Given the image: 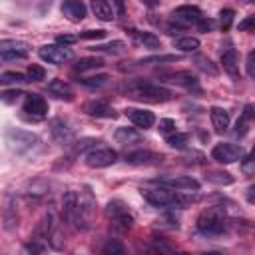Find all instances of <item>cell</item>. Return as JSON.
<instances>
[{
  "mask_svg": "<svg viewBox=\"0 0 255 255\" xmlns=\"http://www.w3.org/2000/svg\"><path fill=\"white\" fill-rule=\"evenodd\" d=\"M187 143H189V135H187V133L175 131V133L167 135V145L173 147V149H185Z\"/></svg>",
  "mask_w": 255,
  "mask_h": 255,
  "instance_id": "obj_35",
  "label": "cell"
},
{
  "mask_svg": "<svg viewBox=\"0 0 255 255\" xmlns=\"http://www.w3.org/2000/svg\"><path fill=\"white\" fill-rule=\"evenodd\" d=\"M104 68V60L102 58H96V56H90V58H80L76 64H74V70L76 72H92V70H100Z\"/></svg>",
  "mask_w": 255,
  "mask_h": 255,
  "instance_id": "obj_27",
  "label": "cell"
},
{
  "mask_svg": "<svg viewBox=\"0 0 255 255\" xmlns=\"http://www.w3.org/2000/svg\"><path fill=\"white\" fill-rule=\"evenodd\" d=\"M106 213H108L110 219H118V217L129 213V211H128V205H126L122 199H112V201L106 205Z\"/></svg>",
  "mask_w": 255,
  "mask_h": 255,
  "instance_id": "obj_30",
  "label": "cell"
},
{
  "mask_svg": "<svg viewBox=\"0 0 255 255\" xmlns=\"http://www.w3.org/2000/svg\"><path fill=\"white\" fill-rule=\"evenodd\" d=\"M86 114L94 116V118H114L116 112L108 102H90L86 106Z\"/></svg>",
  "mask_w": 255,
  "mask_h": 255,
  "instance_id": "obj_26",
  "label": "cell"
},
{
  "mask_svg": "<svg viewBox=\"0 0 255 255\" xmlns=\"http://www.w3.org/2000/svg\"><path fill=\"white\" fill-rule=\"evenodd\" d=\"M48 221H50V227H48V245L54 249V251H62L64 249V233L60 229V223L56 219V213L54 211H48Z\"/></svg>",
  "mask_w": 255,
  "mask_h": 255,
  "instance_id": "obj_12",
  "label": "cell"
},
{
  "mask_svg": "<svg viewBox=\"0 0 255 255\" xmlns=\"http://www.w3.org/2000/svg\"><path fill=\"white\" fill-rule=\"evenodd\" d=\"M126 116H128V120H129L133 126H137V128H141V129H147V128H151V126L155 124V116H153V112H149V110L128 108V110H126Z\"/></svg>",
  "mask_w": 255,
  "mask_h": 255,
  "instance_id": "obj_13",
  "label": "cell"
},
{
  "mask_svg": "<svg viewBox=\"0 0 255 255\" xmlns=\"http://www.w3.org/2000/svg\"><path fill=\"white\" fill-rule=\"evenodd\" d=\"M171 18L177 26L185 28V26H191V24H199V20L203 18L201 16V10L197 6H191V4H183V6H177L173 12H171Z\"/></svg>",
  "mask_w": 255,
  "mask_h": 255,
  "instance_id": "obj_8",
  "label": "cell"
},
{
  "mask_svg": "<svg viewBox=\"0 0 255 255\" xmlns=\"http://www.w3.org/2000/svg\"><path fill=\"white\" fill-rule=\"evenodd\" d=\"M221 66L225 74H229L233 80H239V54L235 48H227L221 54Z\"/></svg>",
  "mask_w": 255,
  "mask_h": 255,
  "instance_id": "obj_15",
  "label": "cell"
},
{
  "mask_svg": "<svg viewBox=\"0 0 255 255\" xmlns=\"http://www.w3.org/2000/svg\"><path fill=\"white\" fill-rule=\"evenodd\" d=\"M219 16H221V26H223V30H227V28L231 26V22H233V16H235V12H233L231 8H221Z\"/></svg>",
  "mask_w": 255,
  "mask_h": 255,
  "instance_id": "obj_46",
  "label": "cell"
},
{
  "mask_svg": "<svg viewBox=\"0 0 255 255\" xmlns=\"http://www.w3.org/2000/svg\"><path fill=\"white\" fill-rule=\"evenodd\" d=\"M197 229L207 237H221L229 233V219L223 207H209L197 217Z\"/></svg>",
  "mask_w": 255,
  "mask_h": 255,
  "instance_id": "obj_1",
  "label": "cell"
},
{
  "mask_svg": "<svg viewBox=\"0 0 255 255\" xmlns=\"http://www.w3.org/2000/svg\"><path fill=\"white\" fill-rule=\"evenodd\" d=\"M129 36L133 38L135 44H139L141 48H147V50H159L161 48V42L155 34L151 32H141V30H129Z\"/></svg>",
  "mask_w": 255,
  "mask_h": 255,
  "instance_id": "obj_19",
  "label": "cell"
},
{
  "mask_svg": "<svg viewBox=\"0 0 255 255\" xmlns=\"http://www.w3.org/2000/svg\"><path fill=\"white\" fill-rule=\"evenodd\" d=\"M209 118H211V124H213L217 133H225L227 131V128H229V112L227 110L215 106V108L209 110Z\"/></svg>",
  "mask_w": 255,
  "mask_h": 255,
  "instance_id": "obj_23",
  "label": "cell"
},
{
  "mask_svg": "<svg viewBox=\"0 0 255 255\" xmlns=\"http://www.w3.org/2000/svg\"><path fill=\"white\" fill-rule=\"evenodd\" d=\"M165 82L175 84V86H181V88H185V90H195V92H199V80H197L191 72H175V74H169V76H165Z\"/></svg>",
  "mask_w": 255,
  "mask_h": 255,
  "instance_id": "obj_18",
  "label": "cell"
},
{
  "mask_svg": "<svg viewBox=\"0 0 255 255\" xmlns=\"http://www.w3.org/2000/svg\"><path fill=\"white\" fill-rule=\"evenodd\" d=\"M92 143H96V139H92V137H86V139H82V141H76V143H72V151H70V155H68V159L72 161L78 153H82L84 149H88Z\"/></svg>",
  "mask_w": 255,
  "mask_h": 255,
  "instance_id": "obj_42",
  "label": "cell"
},
{
  "mask_svg": "<svg viewBox=\"0 0 255 255\" xmlns=\"http://www.w3.org/2000/svg\"><path fill=\"white\" fill-rule=\"evenodd\" d=\"M205 179H207L209 183H217V185H231V183L235 181L227 171H209V173L205 175Z\"/></svg>",
  "mask_w": 255,
  "mask_h": 255,
  "instance_id": "obj_33",
  "label": "cell"
},
{
  "mask_svg": "<svg viewBox=\"0 0 255 255\" xmlns=\"http://www.w3.org/2000/svg\"><path fill=\"white\" fill-rule=\"evenodd\" d=\"M193 62H195V66L201 70V72H205V74H211V76H215L217 72H219V68L207 58V56H195L193 58Z\"/></svg>",
  "mask_w": 255,
  "mask_h": 255,
  "instance_id": "obj_34",
  "label": "cell"
},
{
  "mask_svg": "<svg viewBox=\"0 0 255 255\" xmlns=\"http://www.w3.org/2000/svg\"><path fill=\"white\" fill-rule=\"evenodd\" d=\"M211 157L227 165V163H235L237 159H243V149L241 145H235V143H217L211 149Z\"/></svg>",
  "mask_w": 255,
  "mask_h": 255,
  "instance_id": "obj_9",
  "label": "cell"
},
{
  "mask_svg": "<svg viewBox=\"0 0 255 255\" xmlns=\"http://www.w3.org/2000/svg\"><path fill=\"white\" fill-rule=\"evenodd\" d=\"M245 72L249 78H255V50H251L247 54V60H245Z\"/></svg>",
  "mask_w": 255,
  "mask_h": 255,
  "instance_id": "obj_47",
  "label": "cell"
},
{
  "mask_svg": "<svg viewBox=\"0 0 255 255\" xmlns=\"http://www.w3.org/2000/svg\"><path fill=\"white\" fill-rule=\"evenodd\" d=\"M118 161V151L112 147H92L86 153V165L90 167H108Z\"/></svg>",
  "mask_w": 255,
  "mask_h": 255,
  "instance_id": "obj_5",
  "label": "cell"
},
{
  "mask_svg": "<svg viewBox=\"0 0 255 255\" xmlns=\"http://www.w3.org/2000/svg\"><path fill=\"white\" fill-rule=\"evenodd\" d=\"M153 183H157L159 187H167V189H175V191H197L199 189V181L191 175H177V177H161V179H153Z\"/></svg>",
  "mask_w": 255,
  "mask_h": 255,
  "instance_id": "obj_7",
  "label": "cell"
},
{
  "mask_svg": "<svg viewBox=\"0 0 255 255\" xmlns=\"http://www.w3.org/2000/svg\"><path fill=\"white\" fill-rule=\"evenodd\" d=\"M157 129H159L161 133L171 135V133H175V122H173V120H169V118H163V120H159Z\"/></svg>",
  "mask_w": 255,
  "mask_h": 255,
  "instance_id": "obj_45",
  "label": "cell"
},
{
  "mask_svg": "<svg viewBox=\"0 0 255 255\" xmlns=\"http://www.w3.org/2000/svg\"><path fill=\"white\" fill-rule=\"evenodd\" d=\"M108 76L106 74H98V76H88V78H80L78 82L82 84V86H86V88H102V86H106L108 84Z\"/></svg>",
  "mask_w": 255,
  "mask_h": 255,
  "instance_id": "obj_36",
  "label": "cell"
},
{
  "mask_svg": "<svg viewBox=\"0 0 255 255\" xmlns=\"http://www.w3.org/2000/svg\"><path fill=\"white\" fill-rule=\"evenodd\" d=\"M2 219H4V229H6V231H12V229L18 225V213H16L14 195H6V205H4Z\"/></svg>",
  "mask_w": 255,
  "mask_h": 255,
  "instance_id": "obj_24",
  "label": "cell"
},
{
  "mask_svg": "<svg viewBox=\"0 0 255 255\" xmlns=\"http://www.w3.org/2000/svg\"><path fill=\"white\" fill-rule=\"evenodd\" d=\"M173 48L179 52H195L199 48V40L195 36H179L173 40Z\"/></svg>",
  "mask_w": 255,
  "mask_h": 255,
  "instance_id": "obj_29",
  "label": "cell"
},
{
  "mask_svg": "<svg viewBox=\"0 0 255 255\" xmlns=\"http://www.w3.org/2000/svg\"><path fill=\"white\" fill-rule=\"evenodd\" d=\"M38 54L42 60H46L48 64H54V66H60L64 62L72 60V50L62 44H46L38 50Z\"/></svg>",
  "mask_w": 255,
  "mask_h": 255,
  "instance_id": "obj_6",
  "label": "cell"
},
{
  "mask_svg": "<svg viewBox=\"0 0 255 255\" xmlns=\"http://www.w3.org/2000/svg\"><path fill=\"white\" fill-rule=\"evenodd\" d=\"M52 137L62 143V145H72V139H74V131L62 122V120H54L52 122Z\"/></svg>",
  "mask_w": 255,
  "mask_h": 255,
  "instance_id": "obj_21",
  "label": "cell"
},
{
  "mask_svg": "<svg viewBox=\"0 0 255 255\" xmlns=\"http://www.w3.org/2000/svg\"><path fill=\"white\" fill-rule=\"evenodd\" d=\"M197 28H199L201 32H211V30L215 28V20H211V18H201L199 24H197Z\"/></svg>",
  "mask_w": 255,
  "mask_h": 255,
  "instance_id": "obj_50",
  "label": "cell"
},
{
  "mask_svg": "<svg viewBox=\"0 0 255 255\" xmlns=\"http://www.w3.org/2000/svg\"><path fill=\"white\" fill-rule=\"evenodd\" d=\"M181 56L177 54H157V56H147L139 60V64H169V62H179Z\"/></svg>",
  "mask_w": 255,
  "mask_h": 255,
  "instance_id": "obj_32",
  "label": "cell"
},
{
  "mask_svg": "<svg viewBox=\"0 0 255 255\" xmlns=\"http://www.w3.org/2000/svg\"><path fill=\"white\" fill-rule=\"evenodd\" d=\"M6 139L10 143V147L16 151V153H26V151H32L36 145H38V137L30 131H24V129H8L6 131Z\"/></svg>",
  "mask_w": 255,
  "mask_h": 255,
  "instance_id": "obj_4",
  "label": "cell"
},
{
  "mask_svg": "<svg viewBox=\"0 0 255 255\" xmlns=\"http://www.w3.org/2000/svg\"><path fill=\"white\" fill-rule=\"evenodd\" d=\"M62 12L72 22H82L86 18V4L84 2H78V0H68V2L62 4Z\"/></svg>",
  "mask_w": 255,
  "mask_h": 255,
  "instance_id": "obj_22",
  "label": "cell"
},
{
  "mask_svg": "<svg viewBox=\"0 0 255 255\" xmlns=\"http://www.w3.org/2000/svg\"><path fill=\"white\" fill-rule=\"evenodd\" d=\"M102 255H128V251H126V247H124L120 241L112 239V241H108V243H106V247H104V253H102Z\"/></svg>",
  "mask_w": 255,
  "mask_h": 255,
  "instance_id": "obj_41",
  "label": "cell"
},
{
  "mask_svg": "<svg viewBox=\"0 0 255 255\" xmlns=\"http://www.w3.org/2000/svg\"><path fill=\"white\" fill-rule=\"evenodd\" d=\"M239 30H253L255 32V16H247L243 22H239Z\"/></svg>",
  "mask_w": 255,
  "mask_h": 255,
  "instance_id": "obj_51",
  "label": "cell"
},
{
  "mask_svg": "<svg viewBox=\"0 0 255 255\" xmlns=\"http://www.w3.org/2000/svg\"><path fill=\"white\" fill-rule=\"evenodd\" d=\"M131 225H133L131 213H126V215H122V217H118V219H112V227H114L116 231H129Z\"/></svg>",
  "mask_w": 255,
  "mask_h": 255,
  "instance_id": "obj_39",
  "label": "cell"
},
{
  "mask_svg": "<svg viewBox=\"0 0 255 255\" xmlns=\"http://www.w3.org/2000/svg\"><path fill=\"white\" fill-rule=\"evenodd\" d=\"M139 255H161V253L155 251L151 245H147V247H139Z\"/></svg>",
  "mask_w": 255,
  "mask_h": 255,
  "instance_id": "obj_53",
  "label": "cell"
},
{
  "mask_svg": "<svg viewBox=\"0 0 255 255\" xmlns=\"http://www.w3.org/2000/svg\"><path fill=\"white\" fill-rule=\"evenodd\" d=\"M48 92H50L54 98H58V100H66V102H72V100H74V90H72V86H70L68 82H64V80H52V82L48 84Z\"/></svg>",
  "mask_w": 255,
  "mask_h": 255,
  "instance_id": "obj_20",
  "label": "cell"
},
{
  "mask_svg": "<svg viewBox=\"0 0 255 255\" xmlns=\"http://www.w3.org/2000/svg\"><path fill=\"white\" fill-rule=\"evenodd\" d=\"M175 255H191V253H175Z\"/></svg>",
  "mask_w": 255,
  "mask_h": 255,
  "instance_id": "obj_56",
  "label": "cell"
},
{
  "mask_svg": "<svg viewBox=\"0 0 255 255\" xmlns=\"http://www.w3.org/2000/svg\"><path fill=\"white\" fill-rule=\"evenodd\" d=\"M92 10H94L96 18H100L104 22H112L114 18H118L116 12H114V4H110L106 0H94L92 2Z\"/></svg>",
  "mask_w": 255,
  "mask_h": 255,
  "instance_id": "obj_25",
  "label": "cell"
},
{
  "mask_svg": "<svg viewBox=\"0 0 255 255\" xmlns=\"http://www.w3.org/2000/svg\"><path fill=\"white\" fill-rule=\"evenodd\" d=\"M44 249H46V243L30 237V241L22 247V255H44Z\"/></svg>",
  "mask_w": 255,
  "mask_h": 255,
  "instance_id": "obj_37",
  "label": "cell"
},
{
  "mask_svg": "<svg viewBox=\"0 0 255 255\" xmlns=\"http://www.w3.org/2000/svg\"><path fill=\"white\" fill-rule=\"evenodd\" d=\"M20 96H24V94L18 92V90H6V92H2V100H4L6 104H12V102L18 100Z\"/></svg>",
  "mask_w": 255,
  "mask_h": 255,
  "instance_id": "obj_49",
  "label": "cell"
},
{
  "mask_svg": "<svg viewBox=\"0 0 255 255\" xmlns=\"http://www.w3.org/2000/svg\"><path fill=\"white\" fill-rule=\"evenodd\" d=\"M28 56V44L20 40H2L0 42V58L4 62L10 60H24Z\"/></svg>",
  "mask_w": 255,
  "mask_h": 255,
  "instance_id": "obj_10",
  "label": "cell"
},
{
  "mask_svg": "<svg viewBox=\"0 0 255 255\" xmlns=\"http://www.w3.org/2000/svg\"><path fill=\"white\" fill-rule=\"evenodd\" d=\"M241 171L245 175H255V147L241 159Z\"/></svg>",
  "mask_w": 255,
  "mask_h": 255,
  "instance_id": "obj_40",
  "label": "cell"
},
{
  "mask_svg": "<svg viewBox=\"0 0 255 255\" xmlns=\"http://www.w3.org/2000/svg\"><path fill=\"white\" fill-rule=\"evenodd\" d=\"M94 211H96V199L92 195V189L86 185L78 195V215H76L74 229L76 231H86L92 223Z\"/></svg>",
  "mask_w": 255,
  "mask_h": 255,
  "instance_id": "obj_3",
  "label": "cell"
},
{
  "mask_svg": "<svg viewBox=\"0 0 255 255\" xmlns=\"http://www.w3.org/2000/svg\"><path fill=\"white\" fill-rule=\"evenodd\" d=\"M62 213L66 223H70L74 227L76 223V215H78V193L76 191H66L64 199H62Z\"/></svg>",
  "mask_w": 255,
  "mask_h": 255,
  "instance_id": "obj_16",
  "label": "cell"
},
{
  "mask_svg": "<svg viewBox=\"0 0 255 255\" xmlns=\"http://www.w3.org/2000/svg\"><path fill=\"white\" fill-rule=\"evenodd\" d=\"M106 36V30H86L80 34V38H86V40H102Z\"/></svg>",
  "mask_w": 255,
  "mask_h": 255,
  "instance_id": "obj_48",
  "label": "cell"
},
{
  "mask_svg": "<svg viewBox=\"0 0 255 255\" xmlns=\"http://www.w3.org/2000/svg\"><path fill=\"white\" fill-rule=\"evenodd\" d=\"M201 255H225V253H221V251H205Z\"/></svg>",
  "mask_w": 255,
  "mask_h": 255,
  "instance_id": "obj_55",
  "label": "cell"
},
{
  "mask_svg": "<svg viewBox=\"0 0 255 255\" xmlns=\"http://www.w3.org/2000/svg\"><path fill=\"white\" fill-rule=\"evenodd\" d=\"M46 78V70L38 64H30L28 66V80L30 82H42Z\"/></svg>",
  "mask_w": 255,
  "mask_h": 255,
  "instance_id": "obj_44",
  "label": "cell"
},
{
  "mask_svg": "<svg viewBox=\"0 0 255 255\" xmlns=\"http://www.w3.org/2000/svg\"><path fill=\"white\" fill-rule=\"evenodd\" d=\"M163 155H157L147 149H135V151L126 153V163L129 165H151V163H159Z\"/></svg>",
  "mask_w": 255,
  "mask_h": 255,
  "instance_id": "obj_14",
  "label": "cell"
},
{
  "mask_svg": "<svg viewBox=\"0 0 255 255\" xmlns=\"http://www.w3.org/2000/svg\"><path fill=\"white\" fill-rule=\"evenodd\" d=\"M151 247L155 249V251H159L161 255H175L173 253V249L169 247V243L167 241H163L161 237H157V235H153L151 237Z\"/></svg>",
  "mask_w": 255,
  "mask_h": 255,
  "instance_id": "obj_43",
  "label": "cell"
},
{
  "mask_svg": "<svg viewBox=\"0 0 255 255\" xmlns=\"http://www.w3.org/2000/svg\"><path fill=\"white\" fill-rule=\"evenodd\" d=\"M124 48H126V44H124L122 40H114V42H110V44H98V46H94V48H90V50L102 52V54H120V52H124Z\"/></svg>",
  "mask_w": 255,
  "mask_h": 255,
  "instance_id": "obj_31",
  "label": "cell"
},
{
  "mask_svg": "<svg viewBox=\"0 0 255 255\" xmlns=\"http://www.w3.org/2000/svg\"><path fill=\"white\" fill-rule=\"evenodd\" d=\"M247 199H249V203H255V185L249 187V191H247Z\"/></svg>",
  "mask_w": 255,
  "mask_h": 255,
  "instance_id": "obj_54",
  "label": "cell"
},
{
  "mask_svg": "<svg viewBox=\"0 0 255 255\" xmlns=\"http://www.w3.org/2000/svg\"><path fill=\"white\" fill-rule=\"evenodd\" d=\"M76 42V36H68V34H62L56 38V44H62V46H70Z\"/></svg>",
  "mask_w": 255,
  "mask_h": 255,
  "instance_id": "obj_52",
  "label": "cell"
},
{
  "mask_svg": "<svg viewBox=\"0 0 255 255\" xmlns=\"http://www.w3.org/2000/svg\"><path fill=\"white\" fill-rule=\"evenodd\" d=\"M24 82H30V80H28V76H24L20 72H4L0 76V84H4V86H8V84H24Z\"/></svg>",
  "mask_w": 255,
  "mask_h": 255,
  "instance_id": "obj_38",
  "label": "cell"
},
{
  "mask_svg": "<svg viewBox=\"0 0 255 255\" xmlns=\"http://www.w3.org/2000/svg\"><path fill=\"white\" fill-rule=\"evenodd\" d=\"M126 92L129 98L133 100H141V102H169L173 98L171 90L159 86V84H151V82H129L126 86Z\"/></svg>",
  "mask_w": 255,
  "mask_h": 255,
  "instance_id": "obj_2",
  "label": "cell"
},
{
  "mask_svg": "<svg viewBox=\"0 0 255 255\" xmlns=\"http://www.w3.org/2000/svg\"><path fill=\"white\" fill-rule=\"evenodd\" d=\"M253 124H255V106H253V104H247V106L243 108V112L239 114V120H237V124H235V135L243 137V135L251 129Z\"/></svg>",
  "mask_w": 255,
  "mask_h": 255,
  "instance_id": "obj_17",
  "label": "cell"
},
{
  "mask_svg": "<svg viewBox=\"0 0 255 255\" xmlns=\"http://www.w3.org/2000/svg\"><path fill=\"white\" fill-rule=\"evenodd\" d=\"M24 112L36 120H42L48 116V104L42 96L38 94H28L26 100H24Z\"/></svg>",
  "mask_w": 255,
  "mask_h": 255,
  "instance_id": "obj_11",
  "label": "cell"
},
{
  "mask_svg": "<svg viewBox=\"0 0 255 255\" xmlns=\"http://www.w3.org/2000/svg\"><path fill=\"white\" fill-rule=\"evenodd\" d=\"M116 139H118L120 143H124V145H128V143H137V141H141V133L135 131L133 128H118V129H116Z\"/></svg>",
  "mask_w": 255,
  "mask_h": 255,
  "instance_id": "obj_28",
  "label": "cell"
}]
</instances>
